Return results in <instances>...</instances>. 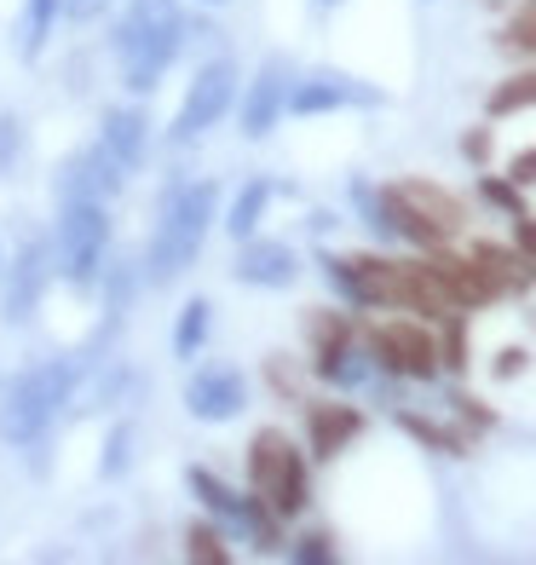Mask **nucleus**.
I'll list each match as a JSON object with an SVG mask.
<instances>
[{"label":"nucleus","instance_id":"4be33fe9","mask_svg":"<svg viewBox=\"0 0 536 565\" xmlns=\"http://www.w3.org/2000/svg\"><path fill=\"white\" fill-rule=\"evenodd\" d=\"M404 196L416 202V209L439 225V231H462V202H455L450 191H439V185H427V179H410V185H398Z\"/></svg>","mask_w":536,"mask_h":565},{"label":"nucleus","instance_id":"c85d7f7f","mask_svg":"<svg viewBox=\"0 0 536 565\" xmlns=\"http://www.w3.org/2000/svg\"><path fill=\"white\" fill-rule=\"evenodd\" d=\"M507 46H514V53H536V7L530 12H519L514 23H507V35H502Z\"/></svg>","mask_w":536,"mask_h":565},{"label":"nucleus","instance_id":"393cba45","mask_svg":"<svg viewBox=\"0 0 536 565\" xmlns=\"http://www.w3.org/2000/svg\"><path fill=\"white\" fill-rule=\"evenodd\" d=\"M305 335H312V347H335L352 335V323L341 312H305Z\"/></svg>","mask_w":536,"mask_h":565},{"label":"nucleus","instance_id":"9d476101","mask_svg":"<svg viewBox=\"0 0 536 565\" xmlns=\"http://www.w3.org/2000/svg\"><path fill=\"white\" fill-rule=\"evenodd\" d=\"M98 145H105V157L116 168H127V173L144 168V157H150V116L139 105L105 110V121H98Z\"/></svg>","mask_w":536,"mask_h":565},{"label":"nucleus","instance_id":"2f4dec72","mask_svg":"<svg viewBox=\"0 0 536 565\" xmlns=\"http://www.w3.org/2000/svg\"><path fill=\"white\" fill-rule=\"evenodd\" d=\"M294 559H300V565H329V559H335V548H329V536H300Z\"/></svg>","mask_w":536,"mask_h":565},{"label":"nucleus","instance_id":"7c9ffc66","mask_svg":"<svg viewBox=\"0 0 536 565\" xmlns=\"http://www.w3.org/2000/svg\"><path fill=\"white\" fill-rule=\"evenodd\" d=\"M127 445H133V427L121 422V427L110 433V445H105V450H110V456H105V473H110V479L121 473V461H127Z\"/></svg>","mask_w":536,"mask_h":565},{"label":"nucleus","instance_id":"f8f14e48","mask_svg":"<svg viewBox=\"0 0 536 565\" xmlns=\"http://www.w3.org/2000/svg\"><path fill=\"white\" fill-rule=\"evenodd\" d=\"M283 110H289V70H283V64H266V70L248 82V98H243V134H248V139H266Z\"/></svg>","mask_w":536,"mask_h":565},{"label":"nucleus","instance_id":"6e6552de","mask_svg":"<svg viewBox=\"0 0 536 565\" xmlns=\"http://www.w3.org/2000/svg\"><path fill=\"white\" fill-rule=\"evenodd\" d=\"M185 409H191L196 422H237L243 409H248V381H243V370H232V364L196 370L191 387H185Z\"/></svg>","mask_w":536,"mask_h":565},{"label":"nucleus","instance_id":"c756f323","mask_svg":"<svg viewBox=\"0 0 536 565\" xmlns=\"http://www.w3.org/2000/svg\"><path fill=\"white\" fill-rule=\"evenodd\" d=\"M110 7H116V0H64V18L69 23H98Z\"/></svg>","mask_w":536,"mask_h":565},{"label":"nucleus","instance_id":"bb28decb","mask_svg":"<svg viewBox=\"0 0 536 565\" xmlns=\"http://www.w3.org/2000/svg\"><path fill=\"white\" fill-rule=\"evenodd\" d=\"M18 150H23V127H18V116H0V179L18 168Z\"/></svg>","mask_w":536,"mask_h":565},{"label":"nucleus","instance_id":"4468645a","mask_svg":"<svg viewBox=\"0 0 536 565\" xmlns=\"http://www.w3.org/2000/svg\"><path fill=\"white\" fill-rule=\"evenodd\" d=\"M254 497H260V502L277 513V520H294V513L305 508V497H312V484H305V456L289 445V450H283V461H277L271 479H266Z\"/></svg>","mask_w":536,"mask_h":565},{"label":"nucleus","instance_id":"dca6fc26","mask_svg":"<svg viewBox=\"0 0 536 565\" xmlns=\"http://www.w3.org/2000/svg\"><path fill=\"white\" fill-rule=\"evenodd\" d=\"M427 266L439 271L450 306H484V300H496V282L484 277V266H479V260H450V254L432 248V260H427Z\"/></svg>","mask_w":536,"mask_h":565},{"label":"nucleus","instance_id":"aec40b11","mask_svg":"<svg viewBox=\"0 0 536 565\" xmlns=\"http://www.w3.org/2000/svg\"><path fill=\"white\" fill-rule=\"evenodd\" d=\"M266 209H271V185H266V179H248V185L232 196V214H225V231H232L237 243H248L254 231H260Z\"/></svg>","mask_w":536,"mask_h":565},{"label":"nucleus","instance_id":"cd10ccee","mask_svg":"<svg viewBox=\"0 0 536 565\" xmlns=\"http://www.w3.org/2000/svg\"><path fill=\"white\" fill-rule=\"evenodd\" d=\"M479 191H484V202H496V209H507L514 220L525 214V202H519V185H514V179H484Z\"/></svg>","mask_w":536,"mask_h":565},{"label":"nucleus","instance_id":"5701e85b","mask_svg":"<svg viewBox=\"0 0 536 565\" xmlns=\"http://www.w3.org/2000/svg\"><path fill=\"white\" fill-rule=\"evenodd\" d=\"M208 323H214V306L208 300H185V312H179V323H173V352L196 358L202 341H208Z\"/></svg>","mask_w":536,"mask_h":565},{"label":"nucleus","instance_id":"39448f33","mask_svg":"<svg viewBox=\"0 0 536 565\" xmlns=\"http://www.w3.org/2000/svg\"><path fill=\"white\" fill-rule=\"evenodd\" d=\"M237 105V64L232 58H208L196 75H191V87L185 98H179V116H173V139L185 145V139H202L208 127L225 121V110Z\"/></svg>","mask_w":536,"mask_h":565},{"label":"nucleus","instance_id":"c9c22d12","mask_svg":"<svg viewBox=\"0 0 536 565\" xmlns=\"http://www.w3.org/2000/svg\"><path fill=\"white\" fill-rule=\"evenodd\" d=\"M462 150H468L473 162H484V157H491V134H468V139H462Z\"/></svg>","mask_w":536,"mask_h":565},{"label":"nucleus","instance_id":"b1692460","mask_svg":"<svg viewBox=\"0 0 536 565\" xmlns=\"http://www.w3.org/2000/svg\"><path fill=\"white\" fill-rule=\"evenodd\" d=\"M530 105H536V70L491 87V105H484V110H491V116H514V110H530Z\"/></svg>","mask_w":536,"mask_h":565},{"label":"nucleus","instance_id":"412c9836","mask_svg":"<svg viewBox=\"0 0 536 565\" xmlns=\"http://www.w3.org/2000/svg\"><path fill=\"white\" fill-rule=\"evenodd\" d=\"M64 12V0H23V18H18V53L23 58H41L46 35H53V23Z\"/></svg>","mask_w":536,"mask_h":565},{"label":"nucleus","instance_id":"f03ea898","mask_svg":"<svg viewBox=\"0 0 536 565\" xmlns=\"http://www.w3.org/2000/svg\"><path fill=\"white\" fill-rule=\"evenodd\" d=\"M93 364V358H46V364L23 370L7 398H0V439L7 445H35L46 427L58 422V409L75 398V387H82V370Z\"/></svg>","mask_w":536,"mask_h":565},{"label":"nucleus","instance_id":"2eb2a0df","mask_svg":"<svg viewBox=\"0 0 536 565\" xmlns=\"http://www.w3.org/2000/svg\"><path fill=\"white\" fill-rule=\"evenodd\" d=\"M312 456L329 461V456H341L357 433H364V416H357L352 404H312Z\"/></svg>","mask_w":536,"mask_h":565},{"label":"nucleus","instance_id":"f257e3e1","mask_svg":"<svg viewBox=\"0 0 536 565\" xmlns=\"http://www.w3.org/2000/svg\"><path fill=\"white\" fill-rule=\"evenodd\" d=\"M110 46L121 58L127 93H157L168 64L179 58V46H185V12H179V0H127Z\"/></svg>","mask_w":536,"mask_h":565},{"label":"nucleus","instance_id":"9b49d317","mask_svg":"<svg viewBox=\"0 0 536 565\" xmlns=\"http://www.w3.org/2000/svg\"><path fill=\"white\" fill-rule=\"evenodd\" d=\"M294 277H300V254L289 243H260V237L243 243L237 282H248V289H289Z\"/></svg>","mask_w":536,"mask_h":565},{"label":"nucleus","instance_id":"7ed1b4c3","mask_svg":"<svg viewBox=\"0 0 536 565\" xmlns=\"http://www.w3.org/2000/svg\"><path fill=\"white\" fill-rule=\"evenodd\" d=\"M214 209H219V191L202 179V185H179L168 202H162V220H157V237H150V254L144 266L157 282H173L179 271L196 266L202 243H208V225H214Z\"/></svg>","mask_w":536,"mask_h":565},{"label":"nucleus","instance_id":"ddd939ff","mask_svg":"<svg viewBox=\"0 0 536 565\" xmlns=\"http://www.w3.org/2000/svg\"><path fill=\"white\" fill-rule=\"evenodd\" d=\"M46 295V243H23L18 266L7 271V323H23Z\"/></svg>","mask_w":536,"mask_h":565},{"label":"nucleus","instance_id":"e433bc0d","mask_svg":"<svg viewBox=\"0 0 536 565\" xmlns=\"http://www.w3.org/2000/svg\"><path fill=\"white\" fill-rule=\"evenodd\" d=\"M318 7H341V0H318Z\"/></svg>","mask_w":536,"mask_h":565},{"label":"nucleus","instance_id":"6ab92c4d","mask_svg":"<svg viewBox=\"0 0 536 565\" xmlns=\"http://www.w3.org/2000/svg\"><path fill=\"white\" fill-rule=\"evenodd\" d=\"M473 260L484 266V277H491V282H496V295H502V289H530V282H536V271H530V260H525V254H514V248H496V243H479V248H473Z\"/></svg>","mask_w":536,"mask_h":565},{"label":"nucleus","instance_id":"0eeeda50","mask_svg":"<svg viewBox=\"0 0 536 565\" xmlns=\"http://www.w3.org/2000/svg\"><path fill=\"white\" fill-rule=\"evenodd\" d=\"M323 271L352 306H398V266L380 254H323Z\"/></svg>","mask_w":536,"mask_h":565},{"label":"nucleus","instance_id":"4c0bfd02","mask_svg":"<svg viewBox=\"0 0 536 565\" xmlns=\"http://www.w3.org/2000/svg\"><path fill=\"white\" fill-rule=\"evenodd\" d=\"M208 7H219V0H208Z\"/></svg>","mask_w":536,"mask_h":565},{"label":"nucleus","instance_id":"423d86ee","mask_svg":"<svg viewBox=\"0 0 536 565\" xmlns=\"http://www.w3.org/2000/svg\"><path fill=\"white\" fill-rule=\"evenodd\" d=\"M369 358L387 375H404V381H432V375H439V341H432L427 323H410V318L375 323Z\"/></svg>","mask_w":536,"mask_h":565},{"label":"nucleus","instance_id":"58836bf2","mask_svg":"<svg viewBox=\"0 0 536 565\" xmlns=\"http://www.w3.org/2000/svg\"><path fill=\"white\" fill-rule=\"evenodd\" d=\"M0 271H7V266H0Z\"/></svg>","mask_w":536,"mask_h":565},{"label":"nucleus","instance_id":"1a4fd4ad","mask_svg":"<svg viewBox=\"0 0 536 565\" xmlns=\"http://www.w3.org/2000/svg\"><path fill=\"white\" fill-rule=\"evenodd\" d=\"M121 185H127V168H116L105 157V145L75 150V157L58 168V196L64 202H110Z\"/></svg>","mask_w":536,"mask_h":565},{"label":"nucleus","instance_id":"a878e982","mask_svg":"<svg viewBox=\"0 0 536 565\" xmlns=\"http://www.w3.org/2000/svg\"><path fill=\"white\" fill-rule=\"evenodd\" d=\"M191 559H202V565H225V543H219V531L214 525H191V548H185Z\"/></svg>","mask_w":536,"mask_h":565},{"label":"nucleus","instance_id":"f3484780","mask_svg":"<svg viewBox=\"0 0 536 565\" xmlns=\"http://www.w3.org/2000/svg\"><path fill=\"white\" fill-rule=\"evenodd\" d=\"M369 370H375V358L357 352V347H352V335H346V341H335V347H318V375L329 381V387H364Z\"/></svg>","mask_w":536,"mask_h":565},{"label":"nucleus","instance_id":"f704fd0d","mask_svg":"<svg viewBox=\"0 0 536 565\" xmlns=\"http://www.w3.org/2000/svg\"><path fill=\"white\" fill-rule=\"evenodd\" d=\"M519 370H525V352H514V347H507V352L496 358V375L507 381V375H519Z\"/></svg>","mask_w":536,"mask_h":565},{"label":"nucleus","instance_id":"20e7f679","mask_svg":"<svg viewBox=\"0 0 536 565\" xmlns=\"http://www.w3.org/2000/svg\"><path fill=\"white\" fill-rule=\"evenodd\" d=\"M58 260L75 289H93L105 277L110 260V214L105 202H64V225H58Z\"/></svg>","mask_w":536,"mask_h":565},{"label":"nucleus","instance_id":"473e14b6","mask_svg":"<svg viewBox=\"0 0 536 565\" xmlns=\"http://www.w3.org/2000/svg\"><path fill=\"white\" fill-rule=\"evenodd\" d=\"M514 237H519V254L536 266V220H530V214H519V220H514Z\"/></svg>","mask_w":536,"mask_h":565},{"label":"nucleus","instance_id":"72a5a7b5","mask_svg":"<svg viewBox=\"0 0 536 565\" xmlns=\"http://www.w3.org/2000/svg\"><path fill=\"white\" fill-rule=\"evenodd\" d=\"M507 179H514V185H530V179H536V150H519L514 173H507Z\"/></svg>","mask_w":536,"mask_h":565},{"label":"nucleus","instance_id":"a211bd4d","mask_svg":"<svg viewBox=\"0 0 536 565\" xmlns=\"http://www.w3.org/2000/svg\"><path fill=\"white\" fill-rule=\"evenodd\" d=\"M352 87L341 82V75H312V82H300L294 93H289V110L294 116H323V110H341V105H352Z\"/></svg>","mask_w":536,"mask_h":565}]
</instances>
